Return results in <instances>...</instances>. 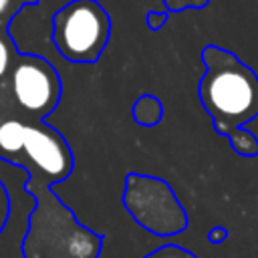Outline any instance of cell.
I'll return each mask as SVG.
<instances>
[{"instance_id":"8","label":"cell","mask_w":258,"mask_h":258,"mask_svg":"<svg viewBox=\"0 0 258 258\" xmlns=\"http://www.w3.org/2000/svg\"><path fill=\"white\" fill-rule=\"evenodd\" d=\"M143 258H196V254H191L189 250L181 248V246H175V244H165V246H159L157 250L149 252L147 256Z\"/></svg>"},{"instance_id":"2","label":"cell","mask_w":258,"mask_h":258,"mask_svg":"<svg viewBox=\"0 0 258 258\" xmlns=\"http://www.w3.org/2000/svg\"><path fill=\"white\" fill-rule=\"evenodd\" d=\"M38 204L30 214L22 240L24 258H97L101 238L81 226L75 216L44 185L30 183Z\"/></svg>"},{"instance_id":"5","label":"cell","mask_w":258,"mask_h":258,"mask_svg":"<svg viewBox=\"0 0 258 258\" xmlns=\"http://www.w3.org/2000/svg\"><path fill=\"white\" fill-rule=\"evenodd\" d=\"M12 93L26 111L46 115L58 99V77L44 60L26 56L12 71Z\"/></svg>"},{"instance_id":"9","label":"cell","mask_w":258,"mask_h":258,"mask_svg":"<svg viewBox=\"0 0 258 258\" xmlns=\"http://www.w3.org/2000/svg\"><path fill=\"white\" fill-rule=\"evenodd\" d=\"M8 216H10V198H8L6 187L0 183V234L8 222Z\"/></svg>"},{"instance_id":"10","label":"cell","mask_w":258,"mask_h":258,"mask_svg":"<svg viewBox=\"0 0 258 258\" xmlns=\"http://www.w3.org/2000/svg\"><path fill=\"white\" fill-rule=\"evenodd\" d=\"M8 60H10L8 46H6V42L0 38V77L6 73V69H8Z\"/></svg>"},{"instance_id":"1","label":"cell","mask_w":258,"mask_h":258,"mask_svg":"<svg viewBox=\"0 0 258 258\" xmlns=\"http://www.w3.org/2000/svg\"><path fill=\"white\" fill-rule=\"evenodd\" d=\"M208 71L200 83V99L218 131H232L258 115V79L236 56L210 46L204 54Z\"/></svg>"},{"instance_id":"6","label":"cell","mask_w":258,"mask_h":258,"mask_svg":"<svg viewBox=\"0 0 258 258\" xmlns=\"http://www.w3.org/2000/svg\"><path fill=\"white\" fill-rule=\"evenodd\" d=\"M24 153L44 175V181H60L71 173L73 157L64 141L46 127H30L24 139Z\"/></svg>"},{"instance_id":"12","label":"cell","mask_w":258,"mask_h":258,"mask_svg":"<svg viewBox=\"0 0 258 258\" xmlns=\"http://www.w3.org/2000/svg\"><path fill=\"white\" fill-rule=\"evenodd\" d=\"M8 4H10V0H0V14H2V12L8 8Z\"/></svg>"},{"instance_id":"4","label":"cell","mask_w":258,"mask_h":258,"mask_svg":"<svg viewBox=\"0 0 258 258\" xmlns=\"http://www.w3.org/2000/svg\"><path fill=\"white\" fill-rule=\"evenodd\" d=\"M125 208L139 226L155 236H175L187 226V216L167 183L147 175L127 177Z\"/></svg>"},{"instance_id":"11","label":"cell","mask_w":258,"mask_h":258,"mask_svg":"<svg viewBox=\"0 0 258 258\" xmlns=\"http://www.w3.org/2000/svg\"><path fill=\"white\" fill-rule=\"evenodd\" d=\"M226 236H228V232H226L224 228H212L210 234H208V238H210L212 244H220V242H224Z\"/></svg>"},{"instance_id":"3","label":"cell","mask_w":258,"mask_h":258,"mask_svg":"<svg viewBox=\"0 0 258 258\" xmlns=\"http://www.w3.org/2000/svg\"><path fill=\"white\" fill-rule=\"evenodd\" d=\"M107 36L109 16L93 0H75L54 14L52 40L58 52L69 60H95Z\"/></svg>"},{"instance_id":"7","label":"cell","mask_w":258,"mask_h":258,"mask_svg":"<svg viewBox=\"0 0 258 258\" xmlns=\"http://www.w3.org/2000/svg\"><path fill=\"white\" fill-rule=\"evenodd\" d=\"M26 131H28V125H24L16 119H8V121L0 123V153L6 157H12V155L24 151Z\"/></svg>"}]
</instances>
